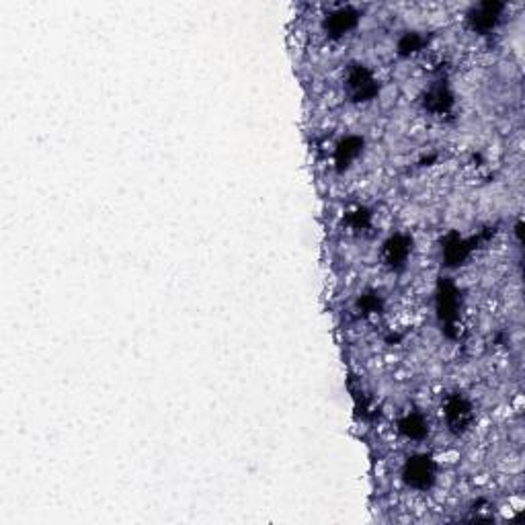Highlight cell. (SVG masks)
Here are the masks:
<instances>
[{
  "instance_id": "6da1fadb",
  "label": "cell",
  "mask_w": 525,
  "mask_h": 525,
  "mask_svg": "<svg viewBox=\"0 0 525 525\" xmlns=\"http://www.w3.org/2000/svg\"><path fill=\"white\" fill-rule=\"evenodd\" d=\"M404 476H406L408 484H412L416 489H425L433 480V466L427 458H414L408 462Z\"/></svg>"
},
{
  "instance_id": "7a4b0ae2",
  "label": "cell",
  "mask_w": 525,
  "mask_h": 525,
  "mask_svg": "<svg viewBox=\"0 0 525 525\" xmlns=\"http://www.w3.org/2000/svg\"><path fill=\"white\" fill-rule=\"evenodd\" d=\"M445 414H447V423L454 431H464L470 421H472V408L470 404L464 400V398H451L447 402V408H445Z\"/></svg>"
},
{
  "instance_id": "3957f363",
  "label": "cell",
  "mask_w": 525,
  "mask_h": 525,
  "mask_svg": "<svg viewBox=\"0 0 525 525\" xmlns=\"http://www.w3.org/2000/svg\"><path fill=\"white\" fill-rule=\"evenodd\" d=\"M349 89L355 95V99H361V97L366 99V97H370L374 93L376 85H374V78L364 68H357L349 76Z\"/></svg>"
},
{
  "instance_id": "277c9868",
  "label": "cell",
  "mask_w": 525,
  "mask_h": 525,
  "mask_svg": "<svg viewBox=\"0 0 525 525\" xmlns=\"http://www.w3.org/2000/svg\"><path fill=\"white\" fill-rule=\"evenodd\" d=\"M406 253H408V243L400 236L392 238L386 249H384V255H386V261L390 265H400V262L406 259Z\"/></svg>"
},
{
  "instance_id": "5b68a950",
  "label": "cell",
  "mask_w": 525,
  "mask_h": 525,
  "mask_svg": "<svg viewBox=\"0 0 525 525\" xmlns=\"http://www.w3.org/2000/svg\"><path fill=\"white\" fill-rule=\"evenodd\" d=\"M402 429L410 435V437H423L425 435V423L418 418V416H412V418H406L404 423H402Z\"/></svg>"
}]
</instances>
